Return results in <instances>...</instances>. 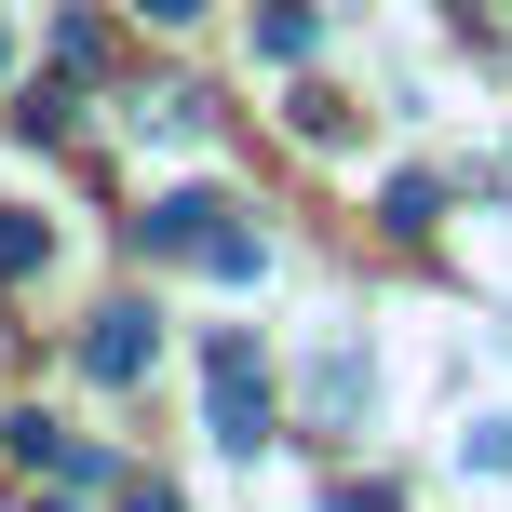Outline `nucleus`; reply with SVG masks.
Here are the masks:
<instances>
[{
    "instance_id": "obj_1",
    "label": "nucleus",
    "mask_w": 512,
    "mask_h": 512,
    "mask_svg": "<svg viewBox=\"0 0 512 512\" xmlns=\"http://www.w3.org/2000/svg\"><path fill=\"white\" fill-rule=\"evenodd\" d=\"M203 378H216V418H203V432L230 445V459H256V445H270V378H256V337H216Z\"/></svg>"
},
{
    "instance_id": "obj_2",
    "label": "nucleus",
    "mask_w": 512,
    "mask_h": 512,
    "mask_svg": "<svg viewBox=\"0 0 512 512\" xmlns=\"http://www.w3.org/2000/svg\"><path fill=\"white\" fill-rule=\"evenodd\" d=\"M149 351H162V324H149L135 297L81 324V378H95V391H135V378H149Z\"/></svg>"
},
{
    "instance_id": "obj_3",
    "label": "nucleus",
    "mask_w": 512,
    "mask_h": 512,
    "mask_svg": "<svg viewBox=\"0 0 512 512\" xmlns=\"http://www.w3.org/2000/svg\"><path fill=\"white\" fill-rule=\"evenodd\" d=\"M364 405H378V364H364V337H324V364H310V418H337V432H351Z\"/></svg>"
},
{
    "instance_id": "obj_4",
    "label": "nucleus",
    "mask_w": 512,
    "mask_h": 512,
    "mask_svg": "<svg viewBox=\"0 0 512 512\" xmlns=\"http://www.w3.org/2000/svg\"><path fill=\"white\" fill-rule=\"evenodd\" d=\"M189 256H203L216 283H256V270H270V243H256V230H230L216 203H203V230H189Z\"/></svg>"
},
{
    "instance_id": "obj_5",
    "label": "nucleus",
    "mask_w": 512,
    "mask_h": 512,
    "mask_svg": "<svg viewBox=\"0 0 512 512\" xmlns=\"http://www.w3.org/2000/svg\"><path fill=\"white\" fill-rule=\"evenodd\" d=\"M41 256H54V230H41V216H27V203H0V283H27V270H41Z\"/></svg>"
},
{
    "instance_id": "obj_6",
    "label": "nucleus",
    "mask_w": 512,
    "mask_h": 512,
    "mask_svg": "<svg viewBox=\"0 0 512 512\" xmlns=\"http://www.w3.org/2000/svg\"><path fill=\"white\" fill-rule=\"evenodd\" d=\"M324 41V14H310V0H270V14H256V54H310Z\"/></svg>"
},
{
    "instance_id": "obj_7",
    "label": "nucleus",
    "mask_w": 512,
    "mask_h": 512,
    "mask_svg": "<svg viewBox=\"0 0 512 512\" xmlns=\"http://www.w3.org/2000/svg\"><path fill=\"white\" fill-rule=\"evenodd\" d=\"M0 445H14L27 472H68V432H54V418H0Z\"/></svg>"
},
{
    "instance_id": "obj_8",
    "label": "nucleus",
    "mask_w": 512,
    "mask_h": 512,
    "mask_svg": "<svg viewBox=\"0 0 512 512\" xmlns=\"http://www.w3.org/2000/svg\"><path fill=\"white\" fill-rule=\"evenodd\" d=\"M459 459H472V472H512V418H472V432H459Z\"/></svg>"
},
{
    "instance_id": "obj_9",
    "label": "nucleus",
    "mask_w": 512,
    "mask_h": 512,
    "mask_svg": "<svg viewBox=\"0 0 512 512\" xmlns=\"http://www.w3.org/2000/svg\"><path fill=\"white\" fill-rule=\"evenodd\" d=\"M122 512H176V486H122Z\"/></svg>"
},
{
    "instance_id": "obj_10",
    "label": "nucleus",
    "mask_w": 512,
    "mask_h": 512,
    "mask_svg": "<svg viewBox=\"0 0 512 512\" xmlns=\"http://www.w3.org/2000/svg\"><path fill=\"white\" fill-rule=\"evenodd\" d=\"M135 14H162V27H189V14H203V0H135Z\"/></svg>"
},
{
    "instance_id": "obj_11",
    "label": "nucleus",
    "mask_w": 512,
    "mask_h": 512,
    "mask_svg": "<svg viewBox=\"0 0 512 512\" xmlns=\"http://www.w3.org/2000/svg\"><path fill=\"white\" fill-rule=\"evenodd\" d=\"M41 512H81V499H41Z\"/></svg>"
},
{
    "instance_id": "obj_12",
    "label": "nucleus",
    "mask_w": 512,
    "mask_h": 512,
    "mask_svg": "<svg viewBox=\"0 0 512 512\" xmlns=\"http://www.w3.org/2000/svg\"><path fill=\"white\" fill-rule=\"evenodd\" d=\"M0 68H14V41H0Z\"/></svg>"
}]
</instances>
